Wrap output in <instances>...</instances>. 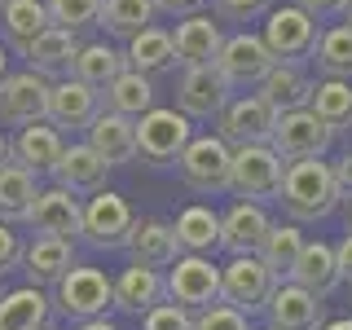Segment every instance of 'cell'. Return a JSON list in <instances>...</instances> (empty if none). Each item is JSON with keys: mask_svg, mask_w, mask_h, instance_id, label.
I'll return each mask as SVG.
<instances>
[{"mask_svg": "<svg viewBox=\"0 0 352 330\" xmlns=\"http://www.w3.org/2000/svg\"><path fill=\"white\" fill-rule=\"evenodd\" d=\"M278 203L295 225H317V220H326L339 203H344V194H339V185H335L330 163L295 159V163H286V172H282Z\"/></svg>", "mask_w": 352, "mask_h": 330, "instance_id": "1", "label": "cell"}, {"mask_svg": "<svg viewBox=\"0 0 352 330\" xmlns=\"http://www.w3.org/2000/svg\"><path fill=\"white\" fill-rule=\"evenodd\" d=\"M229 163H234V146L220 132H194L190 146L176 159V176L190 194L216 198V194H229Z\"/></svg>", "mask_w": 352, "mask_h": 330, "instance_id": "2", "label": "cell"}, {"mask_svg": "<svg viewBox=\"0 0 352 330\" xmlns=\"http://www.w3.org/2000/svg\"><path fill=\"white\" fill-rule=\"evenodd\" d=\"M190 137H194V119H185L176 106H150L137 119V159L146 168H176Z\"/></svg>", "mask_w": 352, "mask_h": 330, "instance_id": "3", "label": "cell"}, {"mask_svg": "<svg viewBox=\"0 0 352 330\" xmlns=\"http://www.w3.org/2000/svg\"><path fill=\"white\" fill-rule=\"evenodd\" d=\"M282 172H286V163L269 141H260V146H234L229 194L234 198H256V203H278Z\"/></svg>", "mask_w": 352, "mask_h": 330, "instance_id": "4", "label": "cell"}, {"mask_svg": "<svg viewBox=\"0 0 352 330\" xmlns=\"http://www.w3.org/2000/svg\"><path fill=\"white\" fill-rule=\"evenodd\" d=\"M339 132L317 119L313 106H300V110H282L278 124H273V137L269 146L282 154V163H295V159H322V154L335 146Z\"/></svg>", "mask_w": 352, "mask_h": 330, "instance_id": "5", "label": "cell"}, {"mask_svg": "<svg viewBox=\"0 0 352 330\" xmlns=\"http://www.w3.org/2000/svg\"><path fill=\"white\" fill-rule=\"evenodd\" d=\"M53 308L71 322H88V317H106V308H115V286L102 269L88 264H71L66 278L53 286Z\"/></svg>", "mask_w": 352, "mask_h": 330, "instance_id": "6", "label": "cell"}, {"mask_svg": "<svg viewBox=\"0 0 352 330\" xmlns=\"http://www.w3.org/2000/svg\"><path fill=\"white\" fill-rule=\"evenodd\" d=\"M273 286H278V278H273V269L256 256V251L229 256V264H220V300L234 304L238 313H247V317L264 313Z\"/></svg>", "mask_w": 352, "mask_h": 330, "instance_id": "7", "label": "cell"}, {"mask_svg": "<svg viewBox=\"0 0 352 330\" xmlns=\"http://www.w3.org/2000/svg\"><path fill=\"white\" fill-rule=\"evenodd\" d=\"M163 291H168L172 304L198 313V308H207V304L220 300V264L212 256L181 251V256L168 264V273H163Z\"/></svg>", "mask_w": 352, "mask_h": 330, "instance_id": "8", "label": "cell"}, {"mask_svg": "<svg viewBox=\"0 0 352 330\" xmlns=\"http://www.w3.org/2000/svg\"><path fill=\"white\" fill-rule=\"evenodd\" d=\"M260 36H264V44H269V53L278 62H304V58H313L322 27H317V18L304 14L300 5H282V9H269V14H264Z\"/></svg>", "mask_w": 352, "mask_h": 330, "instance_id": "9", "label": "cell"}, {"mask_svg": "<svg viewBox=\"0 0 352 330\" xmlns=\"http://www.w3.org/2000/svg\"><path fill=\"white\" fill-rule=\"evenodd\" d=\"M273 62H278V58L269 53L264 36H251V31L225 36V44H220V53H216V71H220V80L234 88V93L256 88L264 75L273 71Z\"/></svg>", "mask_w": 352, "mask_h": 330, "instance_id": "10", "label": "cell"}, {"mask_svg": "<svg viewBox=\"0 0 352 330\" xmlns=\"http://www.w3.org/2000/svg\"><path fill=\"white\" fill-rule=\"evenodd\" d=\"M132 220H137V212L128 207V198L102 185V190L88 194V203H84L80 238L88 242V247H97V251H115V247H124Z\"/></svg>", "mask_w": 352, "mask_h": 330, "instance_id": "11", "label": "cell"}, {"mask_svg": "<svg viewBox=\"0 0 352 330\" xmlns=\"http://www.w3.org/2000/svg\"><path fill=\"white\" fill-rule=\"evenodd\" d=\"M273 124H278V110L260 93H234L216 115V132L229 146H260V141L273 137Z\"/></svg>", "mask_w": 352, "mask_h": 330, "instance_id": "12", "label": "cell"}, {"mask_svg": "<svg viewBox=\"0 0 352 330\" xmlns=\"http://www.w3.org/2000/svg\"><path fill=\"white\" fill-rule=\"evenodd\" d=\"M49 88L53 80H44L40 71H5L0 80V124L22 128V124H36V119H49Z\"/></svg>", "mask_w": 352, "mask_h": 330, "instance_id": "13", "label": "cell"}, {"mask_svg": "<svg viewBox=\"0 0 352 330\" xmlns=\"http://www.w3.org/2000/svg\"><path fill=\"white\" fill-rule=\"evenodd\" d=\"M22 225L31 229L36 238H80V225H84V203L80 194L62 190V185H49V190L36 194V203H31V212Z\"/></svg>", "mask_w": 352, "mask_h": 330, "instance_id": "14", "label": "cell"}, {"mask_svg": "<svg viewBox=\"0 0 352 330\" xmlns=\"http://www.w3.org/2000/svg\"><path fill=\"white\" fill-rule=\"evenodd\" d=\"M234 97V88L220 80L216 66H185L181 71V84H176V110H181L185 119H194V124H207V119H216L225 102Z\"/></svg>", "mask_w": 352, "mask_h": 330, "instance_id": "15", "label": "cell"}, {"mask_svg": "<svg viewBox=\"0 0 352 330\" xmlns=\"http://www.w3.org/2000/svg\"><path fill=\"white\" fill-rule=\"evenodd\" d=\"M264 313H269V326H278V330H322L326 300H322V295H313L308 286L282 278L278 286H273Z\"/></svg>", "mask_w": 352, "mask_h": 330, "instance_id": "16", "label": "cell"}, {"mask_svg": "<svg viewBox=\"0 0 352 330\" xmlns=\"http://www.w3.org/2000/svg\"><path fill=\"white\" fill-rule=\"evenodd\" d=\"M176 66H216V53L225 44V22L216 14H185L172 31Z\"/></svg>", "mask_w": 352, "mask_h": 330, "instance_id": "17", "label": "cell"}, {"mask_svg": "<svg viewBox=\"0 0 352 330\" xmlns=\"http://www.w3.org/2000/svg\"><path fill=\"white\" fill-rule=\"evenodd\" d=\"M124 251L132 256V264H150V269H168V264L181 256V242H176L172 220L159 216H137L124 238Z\"/></svg>", "mask_w": 352, "mask_h": 330, "instance_id": "18", "label": "cell"}, {"mask_svg": "<svg viewBox=\"0 0 352 330\" xmlns=\"http://www.w3.org/2000/svg\"><path fill=\"white\" fill-rule=\"evenodd\" d=\"M102 110V93L93 84L75 80V75H62L58 84L49 88V124L53 128H88Z\"/></svg>", "mask_w": 352, "mask_h": 330, "instance_id": "19", "label": "cell"}, {"mask_svg": "<svg viewBox=\"0 0 352 330\" xmlns=\"http://www.w3.org/2000/svg\"><path fill=\"white\" fill-rule=\"evenodd\" d=\"M49 176H53V185H62V190H71V194H97L110 176V163L88 146V141H71V146L62 150V159L53 163Z\"/></svg>", "mask_w": 352, "mask_h": 330, "instance_id": "20", "label": "cell"}, {"mask_svg": "<svg viewBox=\"0 0 352 330\" xmlns=\"http://www.w3.org/2000/svg\"><path fill=\"white\" fill-rule=\"evenodd\" d=\"M269 225H273L269 207L256 203V198H238V203L220 216V247H225L229 256H247V251H256L264 242Z\"/></svg>", "mask_w": 352, "mask_h": 330, "instance_id": "21", "label": "cell"}, {"mask_svg": "<svg viewBox=\"0 0 352 330\" xmlns=\"http://www.w3.org/2000/svg\"><path fill=\"white\" fill-rule=\"evenodd\" d=\"M62 150H66V141H62V128H53L49 119H36V124H22L18 128V137L9 141V159L22 163L27 172H53V163L62 159Z\"/></svg>", "mask_w": 352, "mask_h": 330, "instance_id": "22", "label": "cell"}, {"mask_svg": "<svg viewBox=\"0 0 352 330\" xmlns=\"http://www.w3.org/2000/svg\"><path fill=\"white\" fill-rule=\"evenodd\" d=\"M80 44H84L80 31L49 27V31H40V36L18 53V58L27 62L31 71H40L44 80H58V75H71V62H75V53H80Z\"/></svg>", "mask_w": 352, "mask_h": 330, "instance_id": "23", "label": "cell"}, {"mask_svg": "<svg viewBox=\"0 0 352 330\" xmlns=\"http://www.w3.org/2000/svg\"><path fill=\"white\" fill-rule=\"evenodd\" d=\"M71 264H80L75 260V242L71 238H31L18 269L27 273L31 286H44V291H49V286H58L66 278Z\"/></svg>", "mask_w": 352, "mask_h": 330, "instance_id": "24", "label": "cell"}, {"mask_svg": "<svg viewBox=\"0 0 352 330\" xmlns=\"http://www.w3.org/2000/svg\"><path fill=\"white\" fill-rule=\"evenodd\" d=\"M88 132V146H93L110 168H119V163H132L137 159V119L128 115H115V110H97V119L84 128Z\"/></svg>", "mask_w": 352, "mask_h": 330, "instance_id": "25", "label": "cell"}, {"mask_svg": "<svg viewBox=\"0 0 352 330\" xmlns=\"http://www.w3.org/2000/svg\"><path fill=\"white\" fill-rule=\"evenodd\" d=\"M110 286H115V308L119 313H132V317L150 313L154 304L168 300V291H163V269H150V264H128Z\"/></svg>", "mask_w": 352, "mask_h": 330, "instance_id": "26", "label": "cell"}, {"mask_svg": "<svg viewBox=\"0 0 352 330\" xmlns=\"http://www.w3.org/2000/svg\"><path fill=\"white\" fill-rule=\"evenodd\" d=\"M256 93L282 115V110H300L313 102V80H308L304 62H273V71L256 84Z\"/></svg>", "mask_w": 352, "mask_h": 330, "instance_id": "27", "label": "cell"}, {"mask_svg": "<svg viewBox=\"0 0 352 330\" xmlns=\"http://www.w3.org/2000/svg\"><path fill=\"white\" fill-rule=\"evenodd\" d=\"M291 282H300L308 286L313 295H322V300H330V295L339 291V260H335V247L330 242H304V251H300V260H295V269H291Z\"/></svg>", "mask_w": 352, "mask_h": 330, "instance_id": "28", "label": "cell"}, {"mask_svg": "<svg viewBox=\"0 0 352 330\" xmlns=\"http://www.w3.org/2000/svg\"><path fill=\"white\" fill-rule=\"evenodd\" d=\"M53 18H49V5L44 0H5L0 5V36L14 53H22L40 31H49Z\"/></svg>", "mask_w": 352, "mask_h": 330, "instance_id": "29", "label": "cell"}, {"mask_svg": "<svg viewBox=\"0 0 352 330\" xmlns=\"http://www.w3.org/2000/svg\"><path fill=\"white\" fill-rule=\"evenodd\" d=\"M124 58L132 71H141V75H163V71H172L176 66V44H172V31H163V27H141L137 36H128V49H124Z\"/></svg>", "mask_w": 352, "mask_h": 330, "instance_id": "30", "label": "cell"}, {"mask_svg": "<svg viewBox=\"0 0 352 330\" xmlns=\"http://www.w3.org/2000/svg\"><path fill=\"white\" fill-rule=\"evenodd\" d=\"M53 300L44 295V286H18V291L0 295V330H40L49 326Z\"/></svg>", "mask_w": 352, "mask_h": 330, "instance_id": "31", "label": "cell"}, {"mask_svg": "<svg viewBox=\"0 0 352 330\" xmlns=\"http://www.w3.org/2000/svg\"><path fill=\"white\" fill-rule=\"evenodd\" d=\"M102 106H106V110H115V115L141 119V115H146V110L154 106V80L128 66V71H119L115 80L102 88Z\"/></svg>", "mask_w": 352, "mask_h": 330, "instance_id": "32", "label": "cell"}, {"mask_svg": "<svg viewBox=\"0 0 352 330\" xmlns=\"http://www.w3.org/2000/svg\"><path fill=\"white\" fill-rule=\"evenodd\" d=\"M40 194V176L27 172L22 163H0V220H9V225H22L31 212V203H36Z\"/></svg>", "mask_w": 352, "mask_h": 330, "instance_id": "33", "label": "cell"}, {"mask_svg": "<svg viewBox=\"0 0 352 330\" xmlns=\"http://www.w3.org/2000/svg\"><path fill=\"white\" fill-rule=\"evenodd\" d=\"M119 71H128V58H124V49H115V44H106V40L80 44V53H75V62H71V75L84 80V84H93L97 93H102Z\"/></svg>", "mask_w": 352, "mask_h": 330, "instance_id": "34", "label": "cell"}, {"mask_svg": "<svg viewBox=\"0 0 352 330\" xmlns=\"http://www.w3.org/2000/svg\"><path fill=\"white\" fill-rule=\"evenodd\" d=\"M172 229H176V242H181V251L207 256V251L220 247V216H216L207 203H190L181 216L172 220Z\"/></svg>", "mask_w": 352, "mask_h": 330, "instance_id": "35", "label": "cell"}, {"mask_svg": "<svg viewBox=\"0 0 352 330\" xmlns=\"http://www.w3.org/2000/svg\"><path fill=\"white\" fill-rule=\"evenodd\" d=\"M304 229L295 225V220H286V225H278L273 220L269 225V234H264V242L256 247V256L273 269V278H291V269H295V260H300V251H304Z\"/></svg>", "mask_w": 352, "mask_h": 330, "instance_id": "36", "label": "cell"}, {"mask_svg": "<svg viewBox=\"0 0 352 330\" xmlns=\"http://www.w3.org/2000/svg\"><path fill=\"white\" fill-rule=\"evenodd\" d=\"M313 62H317L322 75H330V80H352V27L348 22L326 27L322 36H317Z\"/></svg>", "mask_w": 352, "mask_h": 330, "instance_id": "37", "label": "cell"}, {"mask_svg": "<svg viewBox=\"0 0 352 330\" xmlns=\"http://www.w3.org/2000/svg\"><path fill=\"white\" fill-rule=\"evenodd\" d=\"M154 18H159V5H154V0H102L97 27H106L110 36L128 40V36H137L141 27H150Z\"/></svg>", "mask_w": 352, "mask_h": 330, "instance_id": "38", "label": "cell"}, {"mask_svg": "<svg viewBox=\"0 0 352 330\" xmlns=\"http://www.w3.org/2000/svg\"><path fill=\"white\" fill-rule=\"evenodd\" d=\"M317 110V119H326L335 132L352 128V80H330V75H322V80L313 84V102H308Z\"/></svg>", "mask_w": 352, "mask_h": 330, "instance_id": "39", "label": "cell"}, {"mask_svg": "<svg viewBox=\"0 0 352 330\" xmlns=\"http://www.w3.org/2000/svg\"><path fill=\"white\" fill-rule=\"evenodd\" d=\"M44 5H49L53 27H66V31L97 27V18H102V0H44Z\"/></svg>", "mask_w": 352, "mask_h": 330, "instance_id": "40", "label": "cell"}, {"mask_svg": "<svg viewBox=\"0 0 352 330\" xmlns=\"http://www.w3.org/2000/svg\"><path fill=\"white\" fill-rule=\"evenodd\" d=\"M194 330H251V317L238 313L234 304L216 300V304H207V308L194 313Z\"/></svg>", "mask_w": 352, "mask_h": 330, "instance_id": "41", "label": "cell"}, {"mask_svg": "<svg viewBox=\"0 0 352 330\" xmlns=\"http://www.w3.org/2000/svg\"><path fill=\"white\" fill-rule=\"evenodd\" d=\"M141 330H194V313L172 304V300H163L150 313H141Z\"/></svg>", "mask_w": 352, "mask_h": 330, "instance_id": "42", "label": "cell"}, {"mask_svg": "<svg viewBox=\"0 0 352 330\" xmlns=\"http://www.w3.org/2000/svg\"><path fill=\"white\" fill-rule=\"evenodd\" d=\"M273 9V0H212V14L220 22H256Z\"/></svg>", "mask_w": 352, "mask_h": 330, "instance_id": "43", "label": "cell"}, {"mask_svg": "<svg viewBox=\"0 0 352 330\" xmlns=\"http://www.w3.org/2000/svg\"><path fill=\"white\" fill-rule=\"evenodd\" d=\"M22 251H27L22 234L9 225V220H0V278H5L9 269H18V264H22Z\"/></svg>", "mask_w": 352, "mask_h": 330, "instance_id": "44", "label": "cell"}, {"mask_svg": "<svg viewBox=\"0 0 352 330\" xmlns=\"http://www.w3.org/2000/svg\"><path fill=\"white\" fill-rule=\"evenodd\" d=\"M300 9H304V14H313L317 22H326V18H344L348 0H300Z\"/></svg>", "mask_w": 352, "mask_h": 330, "instance_id": "45", "label": "cell"}, {"mask_svg": "<svg viewBox=\"0 0 352 330\" xmlns=\"http://www.w3.org/2000/svg\"><path fill=\"white\" fill-rule=\"evenodd\" d=\"M330 172H335V185H339V194L352 198V150H344L335 163H330Z\"/></svg>", "mask_w": 352, "mask_h": 330, "instance_id": "46", "label": "cell"}, {"mask_svg": "<svg viewBox=\"0 0 352 330\" xmlns=\"http://www.w3.org/2000/svg\"><path fill=\"white\" fill-rule=\"evenodd\" d=\"M159 5V14H172V18H185V14H198V9L207 5V0H154Z\"/></svg>", "mask_w": 352, "mask_h": 330, "instance_id": "47", "label": "cell"}, {"mask_svg": "<svg viewBox=\"0 0 352 330\" xmlns=\"http://www.w3.org/2000/svg\"><path fill=\"white\" fill-rule=\"evenodd\" d=\"M335 260H339V278H344V282H352V229L344 234V242L335 247Z\"/></svg>", "mask_w": 352, "mask_h": 330, "instance_id": "48", "label": "cell"}, {"mask_svg": "<svg viewBox=\"0 0 352 330\" xmlns=\"http://www.w3.org/2000/svg\"><path fill=\"white\" fill-rule=\"evenodd\" d=\"M80 330H119L110 317H88V322H80Z\"/></svg>", "mask_w": 352, "mask_h": 330, "instance_id": "49", "label": "cell"}, {"mask_svg": "<svg viewBox=\"0 0 352 330\" xmlns=\"http://www.w3.org/2000/svg\"><path fill=\"white\" fill-rule=\"evenodd\" d=\"M322 330H352V317H335V322H322Z\"/></svg>", "mask_w": 352, "mask_h": 330, "instance_id": "50", "label": "cell"}, {"mask_svg": "<svg viewBox=\"0 0 352 330\" xmlns=\"http://www.w3.org/2000/svg\"><path fill=\"white\" fill-rule=\"evenodd\" d=\"M0 163H9V137L0 132Z\"/></svg>", "mask_w": 352, "mask_h": 330, "instance_id": "51", "label": "cell"}, {"mask_svg": "<svg viewBox=\"0 0 352 330\" xmlns=\"http://www.w3.org/2000/svg\"><path fill=\"white\" fill-rule=\"evenodd\" d=\"M5 66H9V58H5V44H0V80H5Z\"/></svg>", "mask_w": 352, "mask_h": 330, "instance_id": "52", "label": "cell"}, {"mask_svg": "<svg viewBox=\"0 0 352 330\" xmlns=\"http://www.w3.org/2000/svg\"><path fill=\"white\" fill-rule=\"evenodd\" d=\"M344 22H348V27H352V0H348V9H344Z\"/></svg>", "mask_w": 352, "mask_h": 330, "instance_id": "53", "label": "cell"}, {"mask_svg": "<svg viewBox=\"0 0 352 330\" xmlns=\"http://www.w3.org/2000/svg\"><path fill=\"white\" fill-rule=\"evenodd\" d=\"M344 203H348V229H352V198H344Z\"/></svg>", "mask_w": 352, "mask_h": 330, "instance_id": "54", "label": "cell"}, {"mask_svg": "<svg viewBox=\"0 0 352 330\" xmlns=\"http://www.w3.org/2000/svg\"><path fill=\"white\" fill-rule=\"evenodd\" d=\"M40 330H62V326H40Z\"/></svg>", "mask_w": 352, "mask_h": 330, "instance_id": "55", "label": "cell"}, {"mask_svg": "<svg viewBox=\"0 0 352 330\" xmlns=\"http://www.w3.org/2000/svg\"><path fill=\"white\" fill-rule=\"evenodd\" d=\"M260 330H278V326H260Z\"/></svg>", "mask_w": 352, "mask_h": 330, "instance_id": "56", "label": "cell"}, {"mask_svg": "<svg viewBox=\"0 0 352 330\" xmlns=\"http://www.w3.org/2000/svg\"><path fill=\"white\" fill-rule=\"evenodd\" d=\"M0 5H5V0H0Z\"/></svg>", "mask_w": 352, "mask_h": 330, "instance_id": "57", "label": "cell"}, {"mask_svg": "<svg viewBox=\"0 0 352 330\" xmlns=\"http://www.w3.org/2000/svg\"><path fill=\"white\" fill-rule=\"evenodd\" d=\"M348 286H352V282H348Z\"/></svg>", "mask_w": 352, "mask_h": 330, "instance_id": "58", "label": "cell"}]
</instances>
